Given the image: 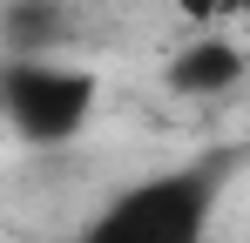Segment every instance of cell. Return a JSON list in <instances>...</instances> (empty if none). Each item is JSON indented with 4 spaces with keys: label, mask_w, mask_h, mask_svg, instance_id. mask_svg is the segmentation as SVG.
Returning <instances> with one entry per match:
<instances>
[{
    "label": "cell",
    "mask_w": 250,
    "mask_h": 243,
    "mask_svg": "<svg viewBox=\"0 0 250 243\" xmlns=\"http://www.w3.org/2000/svg\"><path fill=\"white\" fill-rule=\"evenodd\" d=\"M0 115L14 135L27 142H75L95 115V75L68 68V61H47V54H21L0 68Z\"/></svg>",
    "instance_id": "cell-1"
},
{
    "label": "cell",
    "mask_w": 250,
    "mask_h": 243,
    "mask_svg": "<svg viewBox=\"0 0 250 243\" xmlns=\"http://www.w3.org/2000/svg\"><path fill=\"white\" fill-rule=\"evenodd\" d=\"M203 216H209V182L163 176V182H135L95 223V243H203Z\"/></svg>",
    "instance_id": "cell-2"
},
{
    "label": "cell",
    "mask_w": 250,
    "mask_h": 243,
    "mask_svg": "<svg viewBox=\"0 0 250 243\" xmlns=\"http://www.w3.org/2000/svg\"><path fill=\"white\" fill-rule=\"evenodd\" d=\"M237 81H244V54L223 34H196L169 61V88H176V95H230Z\"/></svg>",
    "instance_id": "cell-3"
},
{
    "label": "cell",
    "mask_w": 250,
    "mask_h": 243,
    "mask_svg": "<svg viewBox=\"0 0 250 243\" xmlns=\"http://www.w3.org/2000/svg\"><path fill=\"white\" fill-rule=\"evenodd\" d=\"M169 7H176L189 27H216V20H223V0H169Z\"/></svg>",
    "instance_id": "cell-4"
},
{
    "label": "cell",
    "mask_w": 250,
    "mask_h": 243,
    "mask_svg": "<svg viewBox=\"0 0 250 243\" xmlns=\"http://www.w3.org/2000/svg\"><path fill=\"white\" fill-rule=\"evenodd\" d=\"M223 20H237V27H250V0H223Z\"/></svg>",
    "instance_id": "cell-5"
}]
</instances>
